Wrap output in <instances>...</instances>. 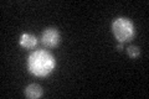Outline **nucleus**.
Instances as JSON below:
<instances>
[{"instance_id":"0eeeda50","label":"nucleus","mask_w":149,"mask_h":99,"mask_svg":"<svg viewBox=\"0 0 149 99\" xmlns=\"http://www.w3.org/2000/svg\"><path fill=\"white\" fill-rule=\"evenodd\" d=\"M117 50L120 51V50H123V45H122V42H119V44L117 45Z\"/></svg>"},{"instance_id":"39448f33","label":"nucleus","mask_w":149,"mask_h":99,"mask_svg":"<svg viewBox=\"0 0 149 99\" xmlns=\"http://www.w3.org/2000/svg\"><path fill=\"white\" fill-rule=\"evenodd\" d=\"M37 44V39L31 34H22L20 37V45L26 48H32Z\"/></svg>"},{"instance_id":"f03ea898","label":"nucleus","mask_w":149,"mask_h":99,"mask_svg":"<svg viewBox=\"0 0 149 99\" xmlns=\"http://www.w3.org/2000/svg\"><path fill=\"white\" fill-rule=\"evenodd\" d=\"M112 31L119 42H125L134 36V25L127 17H118L112 24Z\"/></svg>"},{"instance_id":"423d86ee","label":"nucleus","mask_w":149,"mask_h":99,"mask_svg":"<svg viewBox=\"0 0 149 99\" xmlns=\"http://www.w3.org/2000/svg\"><path fill=\"white\" fill-rule=\"evenodd\" d=\"M127 53L130 58H137L139 53H141V50H139V47L138 46H129L128 48H127Z\"/></svg>"},{"instance_id":"7ed1b4c3","label":"nucleus","mask_w":149,"mask_h":99,"mask_svg":"<svg viewBox=\"0 0 149 99\" xmlns=\"http://www.w3.org/2000/svg\"><path fill=\"white\" fill-rule=\"evenodd\" d=\"M41 40H42V44L46 47L57 46L60 42V34L57 29H55V27H47V29H45V31L42 32V36H41Z\"/></svg>"},{"instance_id":"f257e3e1","label":"nucleus","mask_w":149,"mask_h":99,"mask_svg":"<svg viewBox=\"0 0 149 99\" xmlns=\"http://www.w3.org/2000/svg\"><path fill=\"white\" fill-rule=\"evenodd\" d=\"M27 68L35 76H47L55 68V58L44 50L35 51L29 57Z\"/></svg>"},{"instance_id":"20e7f679","label":"nucleus","mask_w":149,"mask_h":99,"mask_svg":"<svg viewBox=\"0 0 149 99\" xmlns=\"http://www.w3.org/2000/svg\"><path fill=\"white\" fill-rule=\"evenodd\" d=\"M42 93H44L42 88H41L39 84H36V83L29 84V86L25 88L26 97L30 98V99H37V98H40L41 96H42Z\"/></svg>"}]
</instances>
